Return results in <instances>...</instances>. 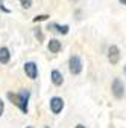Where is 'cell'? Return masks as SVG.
Wrapping results in <instances>:
<instances>
[{"label":"cell","instance_id":"obj_5","mask_svg":"<svg viewBox=\"0 0 126 128\" xmlns=\"http://www.w3.org/2000/svg\"><path fill=\"white\" fill-rule=\"evenodd\" d=\"M49 105H50V111L53 114H59L62 108H64V99L59 98V96H53L49 101Z\"/></svg>","mask_w":126,"mask_h":128},{"label":"cell","instance_id":"obj_10","mask_svg":"<svg viewBox=\"0 0 126 128\" xmlns=\"http://www.w3.org/2000/svg\"><path fill=\"white\" fill-rule=\"evenodd\" d=\"M11 61V52L8 47L2 46L0 47V64H8Z\"/></svg>","mask_w":126,"mask_h":128},{"label":"cell","instance_id":"obj_15","mask_svg":"<svg viewBox=\"0 0 126 128\" xmlns=\"http://www.w3.org/2000/svg\"><path fill=\"white\" fill-rule=\"evenodd\" d=\"M3 111H5V104H3V101H2V99H0V118H2Z\"/></svg>","mask_w":126,"mask_h":128},{"label":"cell","instance_id":"obj_13","mask_svg":"<svg viewBox=\"0 0 126 128\" xmlns=\"http://www.w3.org/2000/svg\"><path fill=\"white\" fill-rule=\"evenodd\" d=\"M34 34H35V37L38 38V41H43V40H44V35H43V32H41L40 29H35Z\"/></svg>","mask_w":126,"mask_h":128},{"label":"cell","instance_id":"obj_14","mask_svg":"<svg viewBox=\"0 0 126 128\" xmlns=\"http://www.w3.org/2000/svg\"><path fill=\"white\" fill-rule=\"evenodd\" d=\"M0 11H2V12H5V14H9V12H11V9H8V8L5 6V3L2 2V0H0Z\"/></svg>","mask_w":126,"mask_h":128},{"label":"cell","instance_id":"obj_6","mask_svg":"<svg viewBox=\"0 0 126 128\" xmlns=\"http://www.w3.org/2000/svg\"><path fill=\"white\" fill-rule=\"evenodd\" d=\"M24 73H26V76L29 78V79H37V76H38V66H37V62H34V61H27V62H24Z\"/></svg>","mask_w":126,"mask_h":128},{"label":"cell","instance_id":"obj_3","mask_svg":"<svg viewBox=\"0 0 126 128\" xmlns=\"http://www.w3.org/2000/svg\"><path fill=\"white\" fill-rule=\"evenodd\" d=\"M111 93L114 94L116 99H122L125 96V84L120 78H114V81L111 84Z\"/></svg>","mask_w":126,"mask_h":128},{"label":"cell","instance_id":"obj_11","mask_svg":"<svg viewBox=\"0 0 126 128\" xmlns=\"http://www.w3.org/2000/svg\"><path fill=\"white\" fill-rule=\"evenodd\" d=\"M50 15H47V14H43V15H37V17H34V23H37V22H43V20H47Z\"/></svg>","mask_w":126,"mask_h":128},{"label":"cell","instance_id":"obj_20","mask_svg":"<svg viewBox=\"0 0 126 128\" xmlns=\"http://www.w3.org/2000/svg\"><path fill=\"white\" fill-rule=\"evenodd\" d=\"M71 2H77V0H71Z\"/></svg>","mask_w":126,"mask_h":128},{"label":"cell","instance_id":"obj_12","mask_svg":"<svg viewBox=\"0 0 126 128\" xmlns=\"http://www.w3.org/2000/svg\"><path fill=\"white\" fill-rule=\"evenodd\" d=\"M20 5L24 8V9H29L32 6V0H20Z\"/></svg>","mask_w":126,"mask_h":128},{"label":"cell","instance_id":"obj_18","mask_svg":"<svg viewBox=\"0 0 126 128\" xmlns=\"http://www.w3.org/2000/svg\"><path fill=\"white\" fill-rule=\"evenodd\" d=\"M123 73H125V76H126V66H125V69H123Z\"/></svg>","mask_w":126,"mask_h":128},{"label":"cell","instance_id":"obj_8","mask_svg":"<svg viewBox=\"0 0 126 128\" xmlns=\"http://www.w3.org/2000/svg\"><path fill=\"white\" fill-rule=\"evenodd\" d=\"M49 29H53V30H56L58 34H61V35H67L68 34V30H70V26L68 24H58V23H50L49 24Z\"/></svg>","mask_w":126,"mask_h":128},{"label":"cell","instance_id":"obj_4","mask_svg":"<svg viewBox=\"0 0 126 128\" xmlns=\"http://www.w3.org/2000/svg\"><path fill=\"white\" fill-rule=\"evenodd\" d=\"M106 56H108V61L111 62L113 66H116V64L120 61V49L116 44H111L108 47V50H106Z\"/></svg>","mask_w":126,"mask_h":128},{"label":"cell","instance_id":"obj_7","mask_svg":"<svg viewBox=\"0 0 126 128\" xmlns=\"http://www.w3.org/2000/svg\"><path fill=\"white\" fill-rule=\"evenodd\" d=\"M50 81L53 82V86L59 87V86H62V84H64V76H62V73H61L59 70L53 69V70L50 72Z\"/></svg>","mask_w":126,"mask_h":128},{"label":"cell","instance_id":"obj_16","mask_svg":"<svg viewBox=\"0 0 126 128\" xmlns=\"http://www.w3.org/2000/svg\"><path fill=\"white\" fill-rule=\"evenodd\" d=\"M74 128H87V126H85V125H82V124H77Z\"/></svg>","mask_w":126,"mask_h":128},{"label":"cell","instance_id":"obj_2","mask_svg":"<svg viewBox=\"0 0 126 128\" xmlns=\"http://www.w3.org/2000/svg\"><path fill=\"white\" fill-rule=\"evenodd\" d=\"M84 69V64H82V60L77 56V55H71L70 60H68V70L71 75H81Z\"/></svg>","mask_w":126,"mask_h":128},{"label":"cell","instance_id":"obj_17","mask_svg":"<svg viewBox=\"0 0 126 128\" xmlns=\"http://www.w3.org/2000/svg\"><path fill=\"white\" fill-rule=\"evenodd\" d=\"M119 2H120L122 5H126V0H119Z\"/></svg>","mask_w":126,"mask_h":128},{"label":"cell","instance_id":"obj_1","mask_svg":"<svg viewBox=\"0 0 126 128\" xmlns=\"http://www.w3.org/2000/svg\"><path fill=\"white\" fill-rule=\"evenodd\" d=\"M6 96H8V99L14 105H17L24 114H27V111H29V96H30L29 90H23L20 93H12V92H9Z\"/></svg>","mask_w":126,"mask_h":128},{"label":"cell","instance_id":"obj_19","mask_svg":"<svg viewBox=\"0 0 126 128\" xmlns=\"http://www.w3.org/2000/svg\"><path fill=\"white\" fill-rule=\"evenodd\" d=\"M26 128H35V126H32V125H29V126H26Z\"/></svg>","mask_w":126,"mask_h":128},{"label":"cell","instance_id":"obj_9","mask_svg":"<svg viewBox=\"0 0 126 128\" xmlns=\"http://www.w3.org/2000/svg\"><path fill=\"white\" fill-rule=\"evenodd\" d=\"M47 49L50 50V54H58V52L62 49V44H61V41H59V40L52 38L49 43H47Z\"/></svg>","mask_w":126,"mask_h":128}]
</instances>
